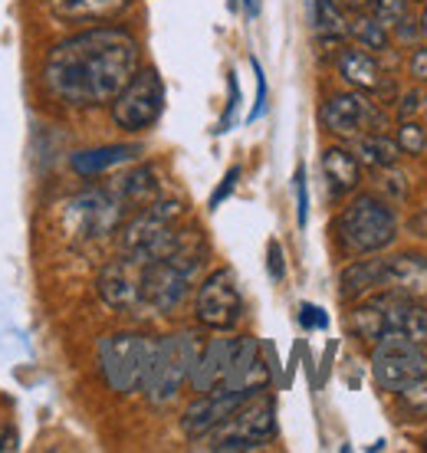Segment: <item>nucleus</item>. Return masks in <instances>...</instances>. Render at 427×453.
<instances>
[{"instance_id":"obj_34","label":"nucleus","mask_w":427,"mask_h":453,"mask_svg":"<svg viewBox=\"0 0 427 453\" xmlns=\"http://www.w3.org/2000/svg\"><path fill=\"white\" fill-rule=\"evenodd\" d=\"M299 326H303L306 332L329 329V312L326 309L313 306V303H303V306H299Z\"/></svg>"},{"instance_id":"obj_2","label":"nucleus","mask_w":427,"mask_h":453,"mask_svg":"<svg viewBox=\"0 0 427 453\" xmlns=\"http://www.w3.org/2000/svg\"><path fill=\"white\" fill-rule=\"evenodd\" d=\"M207 257V243L198 230H181L175 247L161 260L142 263V306L168 316L191 296V286Z\"/></svg>"},{"instance_id":"obj_32","label":"nucleus","mask_w":427,"mask_h":453,"mask_svg":"<svg viewBox=\"0 0 427 453\" xmlns=\"http://www.w3.org/2000/svg\"><path fill=\"white\" fill-rule=\"evenodd\" d=\"M267 273H270L273 283L286 280V257H283V243L276 237L267 243Z\"/></svg>"},{"instance_id":"obj_27","label":"nucleus","mask_w":427,"mask_h":453,"mask_svg":"<svg viewBox=\"0 0 427 453\" xmlns=\"http://www.w3.org/2000/svg\"><path fill=\"white\" fill-rule=\"evenodd\" d=\"M394 142H398V148H401L405 155H421V151L427 148V132L421 128V125L408 122L405 119L401 128H398V138H394Z\"/></svg>"},{"instance_id":"obj_26","label":"nucleus","mask_w":427,"mask_h":453,"mask_svg":"<svg viewBox=\"0 0 427 453\" xmlns=\"http://www.w3.org/2000/svg\"><path fill=\"white\" fill-rule=\"evenodd\" d=\"M237 109H240V82H237V73L227 76V105H224V115H221V122H217V135H227L230 128L237 125Z\"/></svg>"},{"instance_id":"obj_17","label":"nucleus","mask_w":427,"mask_h":453,"mask_svg":"<svg viewBox=\"0 0 427 453\" xmlns=\"http://www.w3.org/2000/svg\"><path fill=\"white\" fill-rule=\"evenodd\" d=\"M338 76L359 92H378L384 89V73L378 59L371 57L365 46H342L336 57Z\"/></svg>"},{"instance_id":"obj_31","label":"nucleus","mask_w":427,"mask_h":453,"mask_svg":"<svg viewBox=\"0 0 427 453\" xmlns=\"http://www.w3.org/2000/svg\"><path fill=\"white\" fill-rule=\"evenodd\" d=\"M250 66H253V80H257V99H253V109L247 112V122H257L267 112V76H263V66H260L257 57L250 59Z\"/></svg>"},{"instance_id":"obj_18","label":"nucleus","mask_w":427,"mask_h":453,"mask_svg":"<svg viewBox=\"0 0 427 453\" xmlns=\"http://www.w3.org/2000/svg\"><path fill=\"white\" fill-rule=\"evenodd\" d=\"M142 158V145H102V148H86V151H76L69 158V168L82 174V178H96L102 171L122 168V165H132V161Z\"/></svg>"},{"instance_id":"obj_16","label":"nucleus","mask_w":427,"mask_h":453,"mask_svg":"<svg viewBox=\"0 0 427 453\" xmlns=\"http://www.w3.org/2000/svg\"><path fill=\"white\" fill-rule=\"evenodd\" d=\"M378 293L401 296V299H424L427 296V257L421 253H398L382 260V283Z\"/></svg>"},{"instance_id":"obj_8","label":"nucleus","mask_w":427,"mask_h":453,"mask_svg":"<svg viewBox=\"0 0 427 453\" xmlns=\"http://www.w3.org/2000/svg\"><path fill=\"white\" fill-rule=\"evenodd\" d=\"M371 374L382 391L401 395L427 378V345L405 335H382L371 351Z\"/></svg>"},{"instance_id":"obj_29","label":"nucleus","mask_w":427,"mask_h":453,"mask_svg":"<svg viewBox=\"0 0 427 453\" xmlns=\"http://www.w3.org/2000/svg\"><path fill=\"white\" fill-rule=\"evenodd\" d=\"M292 184H296V224L306 226L309 224V181H306L303 165H299L296 174H292Z\"/></svg>"},{"instance_id":"obj_42","label":"nucleus","mask_w":427,"mask_h":453,"mask_svg":"<svg viewBox=\"0 0 427 453\" xmlns=\"http://www.w3.org/2000/svg\"><path fill=\"white\" fill-rule=\"evenodd\" d=\"M424 112H427V96H424Z\"/></svg>"},{"instance_id":"obj_23","label":"nucleus","mask_w":427,"mask_h":453,"mask_svg":"<svg viewBox=\"0 0 427 453\" xmlns=\"http://www.w3.org/2000/svg\"><path fill=\"white\" fill-rule=\"evenodd\" d=\"M309 27H313L315 40H322V43H338L349 34L345 17L336 7V0H309Z\"/></svg>"},{"instance_id":"obj_35","label":"nucleus","mask_w":427,"mask_h":453,"mask_svg":"<svg viewBox=\"0 0 427 453\" xmlns=\"http://www.w3.org/2000/svg\"><path fill=\"white\" fill-rule=\"evenodd\" d=\"M411 76H415L417 82H427V46H421V50L411 53Z\"/></svg>"},{"instance_id":"obj_28","label":"nucleus","mask_w":427,"mask_h":453,"mask_svg":"<svg viewBox=\"0 0 427 453\" xmlns=\"http://www.w3.org/2000/svg\"><path fill=\"white\" fill-rule=\"evenodd\" d=\"M408 0H375V17L392 30V27H401L405 23Z\"/></svg>"},{"instance_id":"obj_14","label":"nucleus","mask_w":427,"mask_h":453,"mask_svg":"<svg viewBox=\"0 0 427 453\" xmlns=\"http://www.w3.org/2000/svg\"><path fill=\"white\" fill-rule=\"evenodd\" d=\"M96 289H99V299L109 309H119V312L138 309L142 306V266L128 257L105 263L99 280H96Z\"/></svg>"},{"instance_id":"obj_10","label":"nucleus","mask_w":427,"mask_h":453,"mask_svg":"<svg viewBox=\"0 0 427 453\" xmlns=\"http://www.w3.org/2000/svg\"><path fill=\"white\" fill-rule=\"evenodd\" d=\"M194 316L204 329L214 332H230L240 326L244 319V296H240V286H237L234 270H214L201 286H198V296H194Z\"/></svg>"},{"instance_id":"obj_41","label":"nucleus","mask_w":427,"mask_h":453,"mask_svg":"<svg viewBox=\"0 0 427 453\" xmlns=\"http://www.w3.org/2000/svg\"><path fill=\"white\" fill-rule=\"evenodd\" d=\"M349 4H371V0H349Z\"/></svg>"},{"instance_id":"obj_39","label":"nucleus","mask_w":427,"mask_h":453,"mask_svg":"<svg viewBox=\"0 0 427 453\" xmlns=\"http://www.w3.org/2000/svg\"><path fill=\"white\" fill-rule=\"evenodd\" d=\"M227 7H230V11H237V7H240V0H227Z\"/></svg>"},{"instance_id":"obj_24","label":"nucleus","mask_w":427,"mask_h":453,"mask_svg":"<svg viewBox=\"0 0 427 453\" xmlns=\"http://www.w3.org/2000/svg\"><path fill=\"white\" fill-rule=\"evenodd\" d=\"M401 158V148L398 142L382 132H369V135H361L359 142V161L361 165H369V168H394Z\"/></svg>"},{"instance_id":"obj_6","label":"nucleus","mask_w":427,"mask_h":453,"mask_svg":"<svg viewBox=\"0 0 427 453\" xmlns=\"http://www.w3.org/2000/svg\"><path fill=\"white\" fill-rule=\"evenodd\" d=\"M201 342L194 339V332H175L158 339L155 358L148 368V378L142 391L155 408H168L171 401L181 395V388L191 381L194 362H198Z\"/></svg>"},{"instance_id":"obj_21","label":"nucleus","mask_w":427,"mask_h":453,"mask_svg":"<svg viewBox=\"0 0 427 453\" xmlns=\"http://www.w3.org/2000/svg\"><path fill=\"white\" fill-rule=\"evenodd\" d=\"M53 17L59 20H109L115 13H122L132 0H46Z\"/></svg>"},{"instance_id":"obj_13","label":"nucleus","mask_w":427,"mask_h":453,"mask_svg":"<svg viewBox=\"0 0 427 453\" xmlns=\"http://www.w3.org/2000/svg\"><path fill=\"white\" fill-rule=\"evenodd\" d=\"M319 122L326 125V132L332 135L355 138L365 128H382V115L375 112V105L361 92H336L319 109Z\"/></svg>"},{"instance_id":"obj_20","label":"nucleus","mask_w":427,"mask_h":453,"mask_svg":"<svg viewBox=\"0 0 427 453\" xmlns=\"http://www.w3.org/2000/svg\"><path fill=\"white\" fill-rule=\"evenodd\" d=\"M119 197L125 201V207L132 211V207H148L151 201H158L161 197V184H158V174L155 168H148V165H138V168L125 171L119 181L109 184Z\"/></svg>"},{"instance_id":"obj_11","label":"nucleus","mask_w":427,"mask_h":453,"mask_svg":"<svg viewBox=\"0 0 427 453\" xmlns=\"http://www.w3.org/2000/svg\"><path fill=\"white\" fill-rule=\"evenodd\" d=\"M128 207L113 188H92V191L76 194L66 204V224L73 237L79 240H102L113 230H119Z\"/></svg>"},{"instance_id":"obj_3","label":"nucleus","mask_w":427,"mask_h":453,"mask_svg":"<svg viewBox=\"0 0 427 453\" xmlns=\"http://www.w3.org/2000/svg\"><path fill=\"white\" fill-rule=\"evenodd\" d=\"M394 237H398V217L375 194H359L336 217V240L342 253H349V257L378 253V250L392 247Z\"/></svg>"},{"instance_id":"obj_33","label":"nucleus","mask_w":427,"mask_h":453,"mask_svg":"<svg viewBox=\"0 0 427 453\" xmlns=\"http://www.w3.org/2000/svg\"><path fill=\"white\" fill-rule=\"evenodd\" d=\"M237 181H240V165H234V168H230V171L224 174V178H221V184L214 188V194H211V201H207V207H211V211H217V207L224 204L227 197L234 194Z\"/></svg>"},{"instance_id":"obj_1","label":"nucleus","mask_w":427,"mask_h":453,"mask_svg":"<svg viewBox=\"0 0 427 453\" xmlns=\"http://www.w3.org/2000/svg\"><path fill=\"white\" fill-rule=\"evenodd\" d=\"M138 73V40L125 27H89L59 40L43 63L46 92L63 105L113 103Z\"/></svg>"},{"instance_id":"obj_19","label":"nucleus","mask_w":427,"mask_h":453,"mask_svg":"<svg viewBox=\"0 0 427 453\" xmlns=\"http://www.w3.org/2000/svg\"><path fill=\"white\" fill-rule=\"evenodd\" d=\"M322 178H326V188L332 197H345L359 188L361 181V161L359 155H352L345 148H326L322 151Z\"/></svg>"},{"instance_id":"obj_9","label":"nucleus","mask_w":427,"mask_h":453,"mask_svg":"<svg viewBox=\"0 0 427 453\" xmlns=\"http://www.w3.org/2000/svg\"><path fill=\"white\" fill-rule=\"evenodd\" d=\"M165 112V82L155 69H138L113 99V122L122 132H145Z\"/></svg>"},{"instance_id":"obj_36","label":"nucleus","mask_w":427,"mask_h":453,"mask_svg":"<svg viewBox=\"0 0 427 453\" xmlns=\"http://www.w3.org/2000/svg\"><path fill=\"white\" fill-rule=\"evenodd\" d=\"M20 447V437L13 431L11 424H0V453H13Z\"/></svg>"},{"instance_id":"obj_7","label":"nucleus","mask_w":427,"mask_h":453,"mask_svg":"<svg viewBox=\"0 0 427 453\" xmlns=\"http://www.w3.org/2000/svg\"><path fill=\"white\" fill-rule=\"evenodd\" d=\"M276 437V404L273 397L257 395L250 397L247 404L230 414V418L214 427L204 441H207V450L217 453H244V450H260Z\"/></svg>"},{"instance_id":"obj_4","label":"nucleus","mask_w":427,"mask_h":453,"mask_svg":"<svg viewBox=\"0 0 427 453\" xmlns=\"http://www.w3.org/2000/svg\"><path fill=\"white\" fill-rule=\"evenodd\" d=\"M184 217V204L181 201H165L158 197L148 207H142L128 224L122 226V237H119V250L122 257L136 260L138 266L151 260H161L175 240H178V220Z\"/></svg>"},{"instance_id":"obj_15","label":"nucleus","mask_w":427,"mask_h":453,"mask_svg":"<svg viewBox=\"0 0 427 453\" xmlns=\"http://www.w3.org/2000/svg\"><path fill=\"white\" fill-rule=\"evenodd\" d=\"M237 349H240V335H217L207 345H201L191 372L194 391H217V388H224L230 372H234Z\"/></svg>"},{"instance_id":"obj_30","label":"nucleus","mask_w":427,"mask_h":453,"mask_svg":"<svg viewBox=\"0 0 427 453\" xmlns=\"http://www.w3.org/2000/svg\"><path fill=\"white\" fill-rule=\"evenodd\" d=\"M401 404L408 408V414H415V418H427V378L401 391Z\"/></svg>"},{"instance_id":"obj_25","label":"nucleus","mask_w":427,"mask_h":453,"mask_svg":"<svg viewBox=\"0 0 427 453\" xmlns=\"http://www.w3.org/2000/svg\"><path fill=\"white\" fill-rule=\"evenodd\" d=\"M349 34L359 40L365 50H384L388 46V27L378 17H359L349 23Z\"/></svg>"},{"instance_id":"obj_12","label":"nucleus","mask_w":427,"mask_h":453,"mask_svg":"<svg viewBox=\"0 0 427 453\" xmlns=\"http://www.w3.org/2000/svg\"><path fill=\"white\" fill-rule=\"evenodd\" d=\"M250 397H257V395H247V391H227V388L201 391V395L188 404L184 418H181V434H184L188 441H204V437H207L214 427H221L240 404H247Z\"/></svg>"},{"instance_id":"obj_40","label":"nucleus","mask_w":427,"mask_h":453,"mask_svg":"<svg viewBox=\"0 0 427 453\" xmlns=\"http://www.w3.org/2000/svg\"><path fill=\"white\" fill-rule=\"evenodd\" d=\"M421 23H424V34H427V4H424V13H421Z\"/></svg>"},{"instance_id":"obj_38","label":"nucleus","mask_w":427,"mask_h":453,"mask_svg":"<svg viewBox=\"0 0 427 453\" xmlns=\"http://www.w3.org/2000/svg\"><path fill=\"white\" fill-rule=\"evenodd\" d=\"M240 4H244L247 17H257V13H260V0H240Z\"/></svg>"},{"instance_id":"obj_37","label":"nucleus","mask_w":427,"mask_h":453,"mask_svg":"<svg viewBox=\"0 0 427 453\" xmlns=\"http://www.w3.org/2000/svg\"><path fill=\"white\" fill-rule=\"evenodd\" d=\"M417 105H421V96H417V92L405 96V105H401V119H408V115H411V109L417 112Z\"/></svg>"},{"instance_id":"obj_5","label":"nucleus","mask_w":427,"mask_h":453,"mask_svg":"<svg viewBox=\"0 0 427 453\" xmlns=\"http://www.w3.org/2000/svg\"><path fill=\"white\" fill-rule=\"evenodd\" d=\"M158 339L142 332H113L99 342V372L102 381L115 395H136L142 391L155 358Z\"/></svg>"},{"instance_id":"obj_22","label":"nucleus","mask_w":427,"mask_h":453,"mask_svg":"<svg viewBox=\"0 0 427 453\" xmlns=\"http://www.w3.org/2000/svg\"><path fill=\"white\" fill-rule=\"evenodd\" d=\"M378 283H382V260H355L338 276V296L345 303L365 299V296L378 293Z\"/></svg>"}]
</instances>
